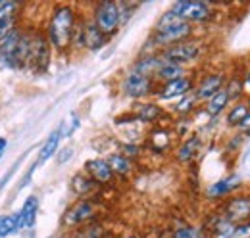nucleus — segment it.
I'll return each instance as SVG.
<instances>
[{"label":"nucleus","mask_w":250,"mask_h":238,"mask_svg":"<svg viewBox=\"0 0 250 238\" xmlns=\"http://www.w3.org/2000/svg\"><path fill=\"white\" fill-rule=\"evenodd\" d=\"M77 18L71 6H56L50 20H48V29H46V39L52 48L58 52H65L71 46L73 39V29H75Z\"/></svg>","instance_id":"f257e3e1"},{"label":"nucleus","mask_w":250,"mask_h":238,"mask_svg":"<svg viewBox=\"0 0 250 238\" xmlns=\"http://www.w3.org/2000/svg\"><path fill=\"white\" fill-rule=\"evenodd\" d=\"M93 21L106 37L114 35L118 31V27H120V23H122L120 4H116V2H100L94 8Z\"/></svg>","instance_id":"f03ea898"},{"label":"nucleus","mask_w":250,"mask_h":238,"mask_svg":"<svg viewBox=\"0 0 250 238\" xmlns=\"http://www.w3.org/2000/svg\"><path fill=\"white\" fill-rule=\"evenodd\" d=\"M169 10L190 25L192 23H204L212 18V8L206 2H198V0H179Z\"/></svg>","instance_id":"7ed1b4c3"},{"label":"nucleus","mask_w":250,"mask_h":238,"mask_svg":"<svg viewBox=\"0 0 250 238\" xmlns=\"http://www.w3.org/2000/svg\"><path fill=\"white\" fill-rule=\"evenodd\" d=\"M198 54H200V44H198V42H194V40H183V42H179V44L167 46V48L162 52V60L183 65V63H187V61L196 60Z\"/></svg>","instance_id":"20e7f679"},{"label":"nucleus","mask_w":250,"mask_h":238,"mask_svg":"<svg viewBox=\"0 0 250 238\" xmlns=\"http://www.w3.org/2000/svg\"><path fill=\"white\" fill-rule=\"evenodd\" d=\"M50 42L44 35H35L31 39V56H29V65L33 67V71L42 73L46 71L48 63H50Z\"/></svg>","instance_id":"39448f33"},{"label":"nucleus","mask_w":250,"mask_h":238,"mask_svg":"<svg viewBox=\"0 0 250 238\" xmlns=\"http://www.w3.org/2000/svg\"><path fill=\"white\" fill-rule=\"evenodd\" d=\"M192 33V25L187 21H181L177 25H171V27H166V29L154 31V42L160 46H173V44H179L183 40H187Z\"/></svg>","instance_id":"423d86ee"},{"label":"nucleus","mask_w":250,"mask_h":238,"mask_svg":"<svg viewBox=\"0 0 250 238\" xmlns=\"http://www.w3.org/2000/svg\"><path fill=\"white\" fill-rule=\"evenodd\" d=\"M122 90L129 98H145L152 92V77H145L141 73L131 71L122 83Z\"/></svg>","instance_id":"0eeeda50"},{"label":"nucleus","mask_w":250,"mask_h":238,"mask_svg":"<svg viewBox=\"0 0 250 238\" xmlns=\"http://www.w3.org/2000/svg\"><path fill=\"white\" fill-rule=\"evenodd\" d=\"M94 204L91 200H81L77 204H73L71 208L63 213V225L65 227H77L85 221H89L94 215Z\"/></svg>","instance_id":"6e6552de"},{"label":"nucleus","mask_w":250,"mask_h":238,"mask_svg":"<svg viewBox=\"0 0 250 238\" xmlns=\"http://www.w3.org/2000/svg\"><path fill=\"white\" fill-rule=\"evenodd\" d=\"M225 219L231 223H245L250 219V196H235L225 206Z\"/></svg>","instance_id":"1a4fd4ad"},{"label":"nucleus","mask_w":250,"mask_h":238,"mask_svg":"<svg viewBox=\"0 0 250 238\" xmlns=\"http://www.w3.org/2000/svg\"><path fill=\"white\" fill-rule=\"evenodd\" d=\"M85 171L87 175L93 178L96 184H110L114 180V171L110 169L108 161L102 158H94L85 163Z\"/></svg>","instance_id":"9d476101"},{"label":"nucleus","mask_w":250,"mask_h":238,"mask_svg":"<svg viewBox=\"0 0 250 238\" xmlns=\"http://www.w3.org/2000/svg\"><path fill=\"white\" fill-rule=\"evenodd\" d=\"M192 89V79L190 77H181V79H175V81H169L166 83L162 89L158 90V96L162 100H169V98H177V96H187Z\"/></svg>","instance_id":"9b49d317"},{"label":"nucleus","mask_w":250,"mask_h":238,"mask_svg":"<svg viewBox=\"0 0 250 238\" xmlns=\"http://www.w3.org/2000/svg\"><path fill=\"white\" fill-rule=\"evenodd\" d=\"M223 75L221 73H212V75H206L202 81H200V85H198V89L194 92V96H196V100H210L214 94H218L219 90L223 89Z\"/></svg>","instance_id":"f8f14e48"},{"label":"nucleus","mask_w":250,"mask_h":238,"mask_svg":"<svg viewBox=\"0 0 250 238\" xmlns=\"http://www.w3.org/2000/svg\"><path fill=\"white\" fill-rule=\"evenodd\" d=\"M37 213H39V198L37 196H27V200L23 202L21 209L18 211V225L20 231L21 229H31L37 223Z\"/></svg>","instance_id":"ddd939ff"},{"label":"nucleus","mask_w":250,"mask_h":238,"mask_svg":"<svg viewBox=\"0 0 250 238\" xmlns=\"http://www.w3.org/2000/svg\"><path fill=\"white\" fill-rule=\"evenodd\" d=\"M106 39L108 37L96 27V23H94L93 20L83 23V44H85V48H89V50H100L106 44Z\"/></svg>","instance_id":"4468645a"},{"label":"nucleus","mask_w":250,"mask_h":238,"mask_svg":"<svg viewBox=\"0 0 250 238\" xmlns=\"http://www.w3.org/2000/svg\"><path fill=\"white\" fill-rule=\"evenodd\" d=\"M241 184H243V177H241V175H229V177L214 182V184L206 190V194H208L210 198H221V196H227V194H231L233 190H237Z\"/></svg>","instance_id":"2eb2a0df"},{"label":"nucleus","mask_w":250,"mask_h":238,"mask_svg":"<svg viewBox=\"0 0 250 238\" xmlns=\"http://www.w3.org/2000/svg\"><path fill=\"white\" fill-rule=\"evenodd\" d=\"M21 35H23V31H20L16 27V29L10 31V33L0 40V58L4 60L6 63L14 56L16 48H18V44H20V40H21Z\"/></svg>","instance_id":"dca6fc26"},{"label":"nucleus","mask_w":250,"mask_h":238,"mask_svg":"<svg viewBox=\"0 0 250 238\" xmlns=\"http://www.w3.org/2000/svg\"><path fill=\"white\" fill-rule=\"evenodd\" d=\"M156 77L164 83H169V81H175V79H181L185 77V67L179 65V63H173V61H166L162 60V65L158 67Z\"/></svg>","instance_id":"f3484780"},{"label":"nucleus","mask_w":250,"mask_h":238,"mask_svg":"<svg viewBox=\"0 0 250 238\" xmlns=\"http://www.w3.org/2000/svg\"><path fill=\"white\" fill-rule=\"evenodd\" d=\"M60 139H62V129H56L48 139H46V142L42 144V148L39 152V159H37V165H42L44 161H48L54 154H56V150H58V144H60Z\"/></svg>","instance_id":"a211bd4d"},{"label":"nucleus","mask_w":250,"mask_h":238,"mask_svg":"<svg viewBox=\"0 0 250 238\" xmlns=\"http://www.w3.org/2000/svg\"><path fill=\"white\" fill-rule=\"evenodd\" d=\"M108 165H110V169L114 171V175H122V177H127L131 171H133V163H131V159L124 156V154H112V156H108Z\"/></svg>","instance_id":"6ab92c4d"},{"label":"nucleus","mask_w":250,"mask_h":238,"mask_svg":"<svg viewBox=\"0 0 250 238\" xmlns=\"http://www.w3.org/2000/svg\"><path fill=\"white\" fill-rule=\"evenodd\" d=\"M160 65H162V56H145V58H141L135 63L133 71L141 73L145 77H152V75H156Z\"/></svg>","instance_id":"aec40b11"},{"label":"nucleus","mask_w":250,"mask_h":238,"mask_svg":"<svg viewBox=\"0 0 250 238\" xmlns=\"http://www.w3.org/2000/svg\"><path fill=\"white\" fill-rule=\"evenodd\" d=\"M229 94H227V90L221 89L218 94H214L210 100H208V106H206V112H208V116H212V118H216L219 116L225 108H227V104H229Z\"/></svg>","instance_id":"412c9836"},{"label":"nucleus","mask_w":250,"mask_h":238,"mask_svg":"<svg viewBox=\"0 0 250 238\" xmlns=\"http://www.w3.org/2000/svg\"><path fill=\"white\" fill-rule=\"evenodd\" d=\"M94 184L96 182L89 175H85V173H79V175H75V177L71 178V190L77 196H87L94 188Z\"/></svg>","instance_id":"4be33fe9"},{"label":"nucleus","mask_w":250,"mask_h":238,"mask_svg":"<svg viewBox=\"0 0 250 238\" xmlns=\"http://www.w3.org/2000/svg\"><path fill=\"white\" fill-rule=\"evenodd\" d=\"M198 146H200V139L198 137H190L187 139L183 144H181V148L177 150V159L179 161H190L194 156H196V152H198Z\"/></svg>","instance_id":"5701e85b"},{"label":"nucleus","mask_w":250,"mask_h":238,"mask_svg":"<svg viewBox=\"0 0 250 238\" xmlns=\"http://www.w3.org/2000/svg\"><path fill=\"white\" fill-rule=\"evenodd\" d=\"M20 231L18 225V213H8V215H0V238H8L16 235Z\"/></svg>","instance_id":"b1692460"},{"label":"nucleus","mask_w":250,"mask_h":238,"mask_svg":"<svg viewBox=\"0 0 250 238\" xmlns=\"http://www.w3.org/2000/svg\"><path fill=\"white\" fill-rule=\"evenodd\" d=\"M160 116H162V110L156 104H141L137 108V118L141 119V121L150 123V121H156Z\"/></svg>","instance_id":"393cba45"},{"label":"nucleus","mask_w":250,"mask_h":238,"mask_svg":"<svg viewBox=\"0 0 250 238\" xmlns=\"http://www.w3.org/2000/svg\"><path fill=\"white\" fill-rule=\"evenodd\" d=\"M249 114H250V110L247 104H237V106H233V110H229V114H227V123L233 125V127H239V125L247 119Z\"/></svg>","instance_id":"a878e982"},{"label":"nucleus","mask_w":250,"mask_h":238,"mask_svg":"<svg viewBox=\"0 0 250 238\" xmlns=\"http://www.w3.org/2000/svg\"><path fill=\"white\" fill-rule=\"evenodd\" d=\"M183 20L177 16V14H173L171 10H167L160 20H158V23H156V31L160 29H166V27H171V25H177V23H181Z\"/></svg>","instance_id":"bb28decb"},{"label":"nucleus","mask_w":250,"mask_h":238,"mask_svg":"<svg viewBox=\"0 0 250 238\" xmlns=\"http://www.w3.org/2000/svg\"><path fill=\"white\" fill-rule=\"evenodd\" d=\"M16 16H8V18H4V20H0V40L10 33V31L16 29Z\"/></svg>","instance_id":"cd10ccee"},{"label":"nucleus","mask_w":250,"mask_h":238,"mask_svg":"<svg viewBox=\"0 0 250 238\" xmlns=\"http://www.w3.org/2000/svg\"><path fill=\"white\" fill-rule=\"evenodd\" d=\"M18 8H20L18 2H4V0H0V20H4L8 16H16Z\"/></svg>","instance_id":"c85d7f7f"},{"label":"nucleus","mask_w":250,"mask_h":238,"mask_svg":"<svg viewBox=\"0 0 250 238\" xmlns=\"http://www.w3.org/2000/svg\"><path fill=\"white\" fill-rule=\"evenodd\" d=\"M194 102H196V96H194V94H187V96H183V98H181V102L177 104V108H175V110H177L179 114H187V112L192 110Z\"/></svg>","instance_id":"c756f323"},{"label":"nucleus","mask_w":250,"mask_h":238,"mask_svg":"<svg viewBox=\"0 0 250 238\" xmlns=\"http://www.w3.org/2000/svg\"><path fill=\"white\" fill-rule=\"evenodd\" d=\"M231 238H250V221H245V223L235 225Z\"/></svg>","instance_id":"7c9ffc66"},{"label":"nucleus","mask_w":250,"mask_h":238,"mask_svg":"<svg viewBox=\"0 0 250 238\" xmlns=\"http://www.w3.org/2000/svg\"><path fill=\"white\" fill-rule=\"evenodd\" d=\"M243 81H239V79H231L229 81V85H227V94H229V98H235V96H239L241 92H243Z\"/></svg>","instance_id":"2f4dec72"},{"label":"nucleus","mask_w":250,"mask_h":238,"mask_svg":"<svg viewBox=\"0 0 250 238\" xmlns=\"http://www.w3.org/2000/svg\"><path fill=\"white\" fill-rule=\"evenodd\" d=\"M198 235L194 233V229L192 227H188V225H181V227H177L175 229V233H173V238H196Z\"/></svg>","instance_id":"473e14b6"},{"label":"nucleus","mask_w":250,"mask_h":238,"mask_svg":"<svg viewBox=\"0 0 250 238\" xmlns=\"http://www.w3.org/2000/svg\"><path fill=\"white\" fill-rule=\"evenodd\" d=\"M239 129H241V131H245V133H249V131H250V114L247 116V119H245V121L239 125Z\"/></svg>","instance_id":"72a5a7b5"},{"label":"nucleus","mask_w":250,"mask_h":238,"mask_svg":"<svg viewBox=\"0 0 250 238\" xmlns=\"http://www.w3.org/2000/svg\"><path fill=\"white\" fill-rule=\"evenodd\" d=\"M71 152H73V150L71 148H65L62 152V158H60V163H63V161H65V159H69V156H71Z\"/></svg>","instance_id":"f704fd0d"},{"label":"nucleus","mask_w":250,"mask_h":238,"mask_svg":"<svg viewBox=\"0 0 250 238\" xmlns=\"http://www.w3.org/2000/svg\"><path fill=\"white\" fill-rule=\"evenodd\" d=\"M6 148H8V140H6L4 137H0V154H2Z\"/></svg>","instance_id":"c9c22d12"},{"label":"nucleus","mask_w":250,"mask_h":238,"mask_svg":"<svg viewBox=\"0 0 250 238\" xmlns=\"http://www.w3.org/2000/svg\"><path fill=\"white\" fill-rule=\"evenodd\" d=\"M247 85H250V71H249V75H247Z\"/></svg>","instance_id":"e433bc0d"},{"label":"nucleus","mask_w":250,"mask_h":238,"mask_svg":"<svg viewBox=\"0 0 250 238\" xmlns=\"http://www.w3.org/2000/svg\"><path fill=\"white\" fill-rule=\"evenodd\" d=\"M124 238H139V237H135V235H129V237H124Z\"/></svg>","instance_id":"4c0bfd02"},{"label":"nucleus","mask_w":250,"mask_h":238,"mask_svg":"<svg viewBox=\"0 0 250 238\" xmlns=\"http://www.w3.org/2000/svg\"><path fill=\"white\" fill-rule=\"evenodd\" d=\"M249 110H250V96H249Z\"/></svg>","instance_id":"58836bf2"},{"label":"nucleus","mask_w":250,"mask_h":238,"mask_svg":"<svg viewBox=\"0 0 250 238\" xmlns=\"http://www.w3.org/2000/svg\"><path fill=\"white\" fill-rule=\"evenodd\" d=\"M196 238H204V237H200V235H198V237H196Z\"/></svg>","instance_id":"ea45409f"}]
</instances>
